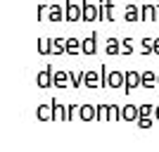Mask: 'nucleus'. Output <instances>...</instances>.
Returning a JSON list of instances; mask_svg holds the SVG:
<instances>
[{"instance_id":"1","label":"nucleus","mask_w":159,"mask_h":152,"mask_svg":"<svg viewBox=\"0 0 159 152\" xmlns=\"http://www.w3.org/2000/svg\"><path fill=\"white\" fill-rule=\"evenodd\" d=\"M107 83H109L112 88H121V86H124V74H121V71L109 74V76H107Z\"/></svg>"},{"instance_id":"2","label":"nucleus","mask_w":159,"mask_h":152,"mask_svg":"<svg viewBox=\"0 0 159 152\" xmlns=\"http://www.w3.org/2000/svg\"><path fill=\"white\" fill-rule=\"evenodd\" d=\"M55 81H52V76H50V67H48V71H40L38 74V86L40 88H50Z\"/></svg>"},{"instance_id":"3","label":"nucleus","mask_w":159,"mask_h":152,"mask_svg":"<svg viewBox=\"0 0 159 152\" xmlns=\"http://www.w3.org/2000/svg\"><path fill=\"white\" fill-rule=\"evenodd\" d=\"M79 114H81V119H83V121H93L95 119V107L83 105V107H79Z\"/></svg>"},{"instance_id":"4","label":"nucleus","mask_w":159,"mask_h":152,"mask_svg":"<svg viewBox=\"0 0 159 152\" xmlns=\"http://www.w3.org/2000/svg\"><path fill=\"white\" fill-rule=\"evenodd\" d=\"M95 38H98V33H90V38H86L83 40V53L86 55H95Z\"/></svg>"},{"instance_id":"5","label":"nucleus","mask_w":159,"mask_h":152,"mask_svg":"<svg viewBox=\"0 0 159 152\" xmlns=\"http://www.w3.org/2000/svg\"><path fill=\"white\" fill-rule=\"evenodd\" d=\"M83 79H86V86H88V88L102 86V81L98 79V74H95V71H86V74H83Z\"/></svg>"},{"instance_id":"6","label":"nucleus","mask_w":159,"mask_h":152,"mask_svg":"<svg viewBox=\"0 0 159 152\" xmlns=\"http://www.w3.org/2000/svg\"><path fill=\"white\" fill-rule=\"evenodd\" d=\"M138 83H143V76H138L135 71H128L126 74V88L131 90V88H135Z\"/></svg>"},{"instance_id":"7","label":"nucleus","mask_w":159,"mask_h":152,"mask_svg":"<svg viewBox=\"0 0 159 152\" xmlns=\"http://www.w3.org/2000/svg\"><path fill=\"white\" fill-rule=\"evenodd\" d=\"M66 53L69 55H79V53H83V48L79 45L76 38H66Z\"/></svg>"},{"instance_id":"8","label":"nucleus","mask_w":159,"mask_h":152,"mask_svg":"<svg viewBox=\"0 0 159 152\" xmlns=\"http://www.w3.org/2000/svg\"><path fill=\"white\" fill-rule=\"evenodd\" d=\"M66 19H69V21L83 19V12H79V10H76L74 5H69V2H66Z\"/></svg>"},{"instance_id":"9","label":"nucleus","mask_w":159,"mask_h":152,"mask_svg":"<svg viewBox=\"0 0 159 152\" xmlns=\"http://www.w3.org/2000/svg\"><path fill=\"white\" fill-rule=\"evenodd\" d=\"M83 19H88V21H93V19H100L98 14H95V7H93V5H88L86 0H83Z\"/></svg>"},{"instance_id":"10","label":"nucleus","mask_w":159,"mask_h":152,"mask_svg":"<svg viewBox=\"0 0 159 152\" xmlns=\"http://www.w3.org/2000/svg\"><path fill=\"white\" fill-rule=\"evenodd\" d=\"M48 19H50V21H60L62 19V7L60 5H52L50 10H48Z\"/></svg>"},{"instance_id":"11","label":"nucleus","mask_w":159,"mask_h":152,"mask_svg":"<svg viewBox=\"0 0 159 152\" xmlns=\"http://www.w3.org/2000/svg\"><path fill=\"white\" fill-rule=\"evenodd\" d=\"M154 79H157V76H154L152 71H145V74H143V86H145V88H154V86H159Z\"/></svg>"},{"instance_id":"12","label":"nucleus","mask_w":159,"mask_h":152,"mask_svg":"<svg viewBox=\"0 0 159 152\" xmlns=\"http://www.w3.org/2000/svg\"><path fill=\"white\" fill-rule=\"evenodd\" d=\"M124 17H126V21H138V7H135V5H128L126 12H124Z\"/></svg>"},{"instance_id":"13","label":"nucleus","mask_w":159,"mask_h":152,"mask_svg":"<svg viewBox=\"0 0 159 152\" xmlns=\"http://www.w3.org/2000/svg\"><path fill=\"white\" fill-rule=\"evenodd\" d=\"M119 53H121V48H119V40L109 38V40H107V55H119Z\"/></svg>"},{"instance_id":"14","label":"nucleus","mask_w":159,"mask_h":152,"mask_svg":"<svg viewBox=\"0 0 159 152\" xmlns=\"http://www.w3.org/2000/svg\"><path fill=\"white\" fill-rule=\"evenodd\" d=\"M50 43H52V40H43V38H40V40H38V53H40V55L52 53V45H50Z\"/></svg>"},{"instance_id":"15","label":"nucleus","mask_w":159,"mask_h":152,"mask_svg":"<svg viewBox=\"0 0 159 152\" xmlns=\"http://www.w3.org/2000/svg\"><path fill=\"white\" fill-rule=\"evenodd\" d=\"M38 119H40V121H48V119H52V112H50V109H48L45 105H43V107H38Z\"/></svg>"},{"instance_id":"16","label":"nucleus","mask_w":159,"mask_h":152,"mask_svg":"<svg viewBox=\"0 0 159 152\" xmlns=\"http://www.w3.org/2000/svg\"><path fill=\"white\" fill-rule=\"evenodd\" d=\"M124 117L131 121V119H135V117H140V109H135V107H124Z\"/></svg>"},{"instance_id":"17","label":"nucleus","mask_w":159,"mask_h":152,"mask_svg":"<svg viewBox=\"0 0 159 152\" xmlns=\"http://www.w3.org/2000/svg\"><path fill=\"white\" fill-rule=\"evenodd\" d=\"M102 117H109V107L98 105V107H95V119H102Z\"/></svg>"},{"instance_id":"18","label":"nucleus","mask_w":159,"mask_h":152,"mask_svg":"<svg viewBox=\"0 0 159 152\" xmlns=\"http://www.w3.org/2000/svg\"><path fill=\"white\" fill-rule=\"evenodd\" d=\"M52 81H55V86L66 88V74H62V71H60V74H55V79H52Z\"/></svg>"},{"instance_id":"19","label":"nucleus","mask_w":159,"mask_h":152,"mask_svg":"<svg viewBox=\"0 0 159 152\" xmlns=\"http://www.w3.org/2000/svg\"><path fill=\"white\" fill-rule=\"evenodd\" d=\"M52 119H62V117H64V107L62 105H57V102H52Z\"/></svg>"},{"instance_id":"20","label":"nucleus","mask_w":159,"mask_h":152,"mask_svg":"<svg viewBox=\"0 0 159 152\" xmlns=\"http://www.w3.org/2000/svg\"><path fill=\"white\" fill-rule=\"evenodd\" d=\"M138 109H140V117H150V114L154 112L152 105H143V107H138Z\"/></svg>"},{"instance_id":"21","label":"nucleus","mask_w":159,"mask_h":152,"mask_svg":"<svg viewBox=\"0 0 159 152\" xmlns=\"http://www.w3.org/2000/svg\"><path fill=\"white\" fill-rule=\"evenodd\" d=\"M133 53V45H131V40H124V45H121V55H131Z\"/></svg>"},{"instance_id":"22","label":"nucleus","mask_w":159,"mask_h":152,"mask_svg":"<svg viewBox=\"0 0 159 152\" xmlns=\"http://www.w3.org/2000/svg\"><path fill=\"white\" fill-rule=\"evenodd\" d=\"M138 126H140V128H150V126H152V119H147V117H138Z\"/></svg>"},{"instance_id":"23","label":"nucleus","mask_w":159,"mask_h":152,"mask_svg":"<svg viewBox=\"0 0 159 152\" xmlns=\"http://www.w3.org/2000/svg\"><path fill=\"white\" fill-rule=\"evenodd\" d=\"M62 50H66V43H64V40H55L52 53H62Z\"/></svg>"},{"instance_id":"24","label":"nucleus","mask_w":159,"mask_h":152,"mask_svg":"<svg viewBox=\"0 0 159 152\" xmlns=\"http://www.w3.org/2000/svg\"><path fill=\"white\" fill-rule=\"evenodd\" d=\"M81 79H83V74H71V86L79 88L81 86Z\"/></svg>"},{"instance_id":"25","label":"nucleus","mask_w":159,"mask_h":152,"mask_svg":"<svg viewBox=\"0 0 159 152\" xmlns=\"http://www.w3.org/2000/svg\"><path fill=\"white\" fill-rule=\"evenodd\" d=\"M119 119V107H109V121Z\"/></svg>"},{"instance_id":"26","label":"nucleus","mask_w":159,"mask_h":152,"mask_svg":"<svg viewBox=\"0 0 159 152\" xmlns=\"http://www.w3.org/2000/svg\"><path fill=\"white\" fill-rule=\"evenodd\" d=\"M154 55H159V38L154 40Z\"/></svg>"},{"instance_id":"27","label":"nucleus","mask_w":159,"mask_h":152,"mask_svg":"<svg viewBox=\"0 0 159 152\" xmlns=\"http://www.w3.org/2000/svg\"><path fill=\"white\" fill-rule=\"evenodd\" d=\"M154 117H157V119H159V107H154Z\"/></svg>"},{"instance_id":"28","label":"nucleus","mask_w":159,"mask_h":152,"mask_svg":"<svg viewBox=\"0 0 159 152\" xmlns=\"http://www.w3.org/2000/svg\"><path fill=\"white\" fill-rule=\"evenodd\" d=\"M157 83H159V76H157Z\"/></svg>"}]
</instances>
